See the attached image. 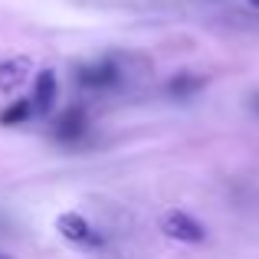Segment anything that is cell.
Instances as JSON below:
<instances>
[{
  "mask_svg": "<svg viewBox=\"0 0 259 259\" xmlns=\"http://www.w3.org/2000/svg\"><path fill=\"white\" fill-rule=\"evenodd\" d=\"M30 112H36V108H33V102L30 99H20V102H13L10 108H4V112H0V125H20L23 118H30Z\"/></svg>",
  "mask_w": 259,
  "mask_h": 259,
  "instance_id": "6",
  "label": "cell"
},
{
  "mask_svg": "<svg viewBox=\"0 0 259 259\" xmlns=\"http://www.w3.org/2000/svg\"><path fill=\"white\" fill-rule=\"evenodd\" d=\"M59 233H63L66 240H72V243H92L95 240L89 220L79 217V213H63L59 217Z\"/></svg>",
  "mask_w": 259,
  "mask_h": 259,
  "instance_id": "3",
  "label": "cell"
},
{
  "mask_svg": "<svg viewBox=\"0 0 259 259\" xmlns=\"http://www.w3.org/2000/svg\"><path fill=\"white\" fill-rule=\"evenodd\" d=\"M115 79H118V72H115L112 63H99V66H85V69H79V82L89 85V89H105V85H112Z\"/></svg>",
  "mask_w": 259,
  "mask_h": 259,
  "instance_id": "4",
  "label": "cell"
},
{
  "mask_svg": "<svg viewBox=\"0 0 259 259\" xmlns=\"http://www.w3.org/2000/svg\"><path fill=\"white\" fill-rule=\"evenodd\" d=\"M249 4H253V7H259V0H249Z\"/></svg>",
  "mask_w": 259,
  "mask_h": 259,
  "instance_id": "8",
  "label": "cell"
},
{
  "mask_svg": "<svg viewBox=\"0 0 259 259\" xmlns=\"http://www.w3.org/2000/svg\"><path fill=\"white\" fill-rule=\"evenodd\" d=\"M161 230H164L171 240H181V243H203L207 240V230H203L200 220L187 217L184 210H167L161 217Z\"/></svg>",
  "mask_w": 259,
  "mask_h": 259,
  "instance_id": "1",
  "label": "cell"
},
{
  "mask_svg": "<svg viewBox=\"0 0 259 259\" xmlns=\"http://www.w3.org/2000/svg\"><path fill=\"white\" fill-rule=\"evenodd\" d=\"M0 259H13V256H4V253H0Z\"/></svg>",
  "mask_w": 259,
  "mask_h": 259,
  "instance_id": "9",
  "label": "cell"
},
{
  "mask_svg": "<svg viewBox=\"0 0 259 259\" xmlns=\"http://www.w3.org/2000/svg\"><path fill=\"white\" fill-rule=\"evenodd\" d=\"M53 102H56V72L43 69L36 76V85H33V108L43 115L53 108Z\"/></svg>",
  "mask_w": 259,
  "mask_h": 259,
  "instance_id": "2",
  "label": "cell"
},
{
  "mask_svg": "<svg viewBox=\"0 0 259 259\" xmlns=\"http://www.w3.org/2000/svg\"><path fill=\"white\" fill-rule=\"evenodd\" d=\"M200 89H203V79H197V76H174L167 82V92L171 95H194Z\"/></svg>",
  "mask_w": 259,
  "mask_h": 259,
  "instance_id": "7",
  "label": "cell"
},
{
  "mask_svg": "<svg viewBox=\"0 0 259 259\" xmlns=\"http://www.w3.org/2000/svg\"><path fill=\"white\" fill-rule=\"evenodd\" d=\"M82 132H85V115L79 112V108H69V112L59 115V121H56V138L76 141V138H82Z\"/></svg>",
  "mask_w": 259,
  "mask_h": 259,
  "instance_id": "5",
  "label": "cell"
}]
</instances>
